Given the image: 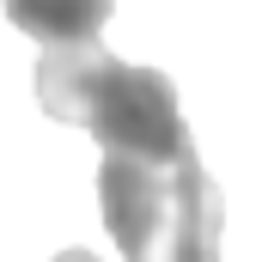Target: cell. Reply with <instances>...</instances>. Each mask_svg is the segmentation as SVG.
Masks as SVG:
<instances>
[{"label": "cell", "instance_id": "obj_4", "mask_svg": "<svg viewBox=\"0 0 256 262\" xmlns=\"http://www.w3.org/2000/svg\"><path fill=\"white\" fill-rule=\"evenodd\" d=\"M49 262H98L92 250H61V256H49Z\"/></svg>", "mask_w": 256, "mask_h": 262}, {"label": "cell", "instance_id": "obj_2", "mask_svg": "<svg viewBox=\"0 0 256 262\" xmlns=\"http://www.w3.org/2000/svg\"><path fill=\"white\" fill-rule=\"evenodd\" d=\"M98 213L122 262H220L226 195L201 171V152L183 159L110 152L98 165Z\"/></svg>", "mask_w": 256, "mask_h": 262}, {"label": "cell", "instance_id": "obj_1", "mask_svg": "<svg viewBox=\"0 0 256 262\" xmlns=\"http://www.w3.org/2000/svg\"><path fill=\"white\" fill-rule=\"evenodd\" d=\"M37 104L67 128H86L104 152H134V159H183V152H195L171 73L116 61L98 37L43 43Z\"/></svg>", "mask_w": 256, "mask_h": 262}, {"label": "cell", "instance_id": "obj_3", "mask_svg": "<svg viewBox=\"0 0 256 262\" xmlns=\"http://www.w3.org/2000/svg\"><path fill=\"white\" fill-rule=\"evenodd\" d=\"M116 0H6L12 31L37 37V43H86L110 25Z\"/></svg>", "mask_w": 256, "mask_h": 262}]
</instances>
